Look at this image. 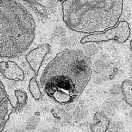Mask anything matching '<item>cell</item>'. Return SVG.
<instances>
[{"label":"cell","instance_id":"obj_5","mask_svg":"<svg viewBox=\"0 0 132 132\" xmlns=\"http://www.w3.org/2000/svg\"><path fill=\"white\" fill-rule=\"evenodd\" d=\"M29 88L34 98L37 100L40 98L41 96V92H40L37 82L34 78H32L30 80L29 84Z\"/></svg>","mask_w":132,"mask_h":132},{"label":"cell","instance_id":"obj_8","mask_svg":"<svg viewBox=\"0 0 132 132\" xmlns=\"http://www.w3.org/2000/svg\"><path fill=\"white\" fill-rule=\"evenodd\" d=\"M85 50L90 55H93L97 52V48L94 45H88L85 47Z\"/></svg>","mask_w":132,"mask_h":132},{"label":"cell","instance_id":"obj_10","mask_svg":"<svg viewBox=\"0 0 132 132\" xmlns=\"http://www.w3.org/2000/svg\"><path fill=\"white\" fill-rule=\"evenodd\" d=\"M55 34L56 36H59V37H62L65 35V31L63 28H58L56 30L55 32Z\"/></svg>","mask_w":132,"mask_h":132},{"label":"cell","instance_id":"obj_11","mask_svg":"<svg viewBox=\"0 0 132 132\" xmlns=\"http://www.w3.org/2000/svg\"><path fill=\"white\" fill-rule=\"evenodd\" d=\"M73 108H74V105H72V104H70V105H69L67 107L66 109H67V110L69 111L71 110Z\"/></svg>","mask_w":132,"mask_h":132},{"label":"cell","instance_id":"obj_9","mask_svg":"<svg viewBox=\"0 0 132 132\" xmlns=\"http://www.w3.org/2000/svg\"><path fill=\"white\" fill-rule=\"evenodd\" d=\"M103 63L101 61H97L95 62L94 65V70L96 73H100L103 69Z\"/></svg>","mask_w":132,"mask_h":132},{"label":"cell","instance_id":"obj_12","mask_svg":"<svg viewBox=\"0 0 132 132\" xmlns=\"http://www.w3.org/2000/svg\"><path fill=\"white\" fill-rule=\"evenodd\" d=\"M39 1H41V0H39Z\"/></svg>","mask_w":132,"mask_h":132},{"label":"cell","instance_id":"obj_2","mask_svg":"<svg viewBox=\"0 0 132 132\" xmlns=\"http://www.w3.org/2000/svg\"><path fill=\"white\" fill-rule=\"evenodd\" d=\"M130 36V28L129 24L126 21H121L116 26L104 32L91 34L85 37L81 40V43L107 41L110 40L124 43L129 39Z\"/></svg>","mask_w":132,"mask_h":132},{"label":"cell","instance_id":"obj_7","mask_svg":"<svg viewBox=\"0 0 132 132\" xmlns=\"http://www.w3.org/2000/svg\"><path fill=\"white\" fill-rule=\"evenodd\" d=\"M84 116V111L80 107H77L74 112V118L76 120H81Z\"/></svg>","mask_w":132,"mask_h":132},{"label":"cell","instance_id":"obj_1","mask_svg":"<svg viewBox=\"0 0 132 132\" xmlns=\"http://www.w3.org/2000/svg\"><path fill=\"white\" fill-rule=\"evenodd\" d=\"M123 6V0H64L62 11L71 28L103 31L118 24Z\"/></svg>","mask_w":132,"mask_h":132},{"label":"cell","instance_id":"obj_6","mask_svg":"<svg viewBox=\"0 0 132 132\" xmlns=\"http://www.w3.org/2000/svg\"><path fill=\"white\" fill-rule=\"evenodd\" d=\"M39 121V118L38 117L36 116L32 117L29 120L27 124V128L29 129H32L35 128Z\"/></svg>","mask_w":132,"mask_h":132},{"label":"cell","instance_id":"obj_3","mask_svg":"<svg viewBox=\"0 0 132 132\" xmlns=\"http://www.w3.org/2000/svg\"><path fill=\"white\" fill-rule=\"evenodd\" d=\"M48 50V45L43 44L31 51L26 56L27 60L36 73L38 72L42 61Z\"/></svg>","mask_w":132,"mask_h":132},{"label":"cell","instance_id":"obj_4","mask_svg":"<svg viewBox=\"0 0 132 132\" xmlns=\"http://www.w3.org/2000/svg\"><path fill=\"white\" fill-rule=\"evenodd\" d=\"M121 91L124 101L132 107V81L129 79L125 80L122 82Z\"/></svg>","mask_w":132,"mask_h":132}]
</instances>
